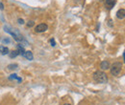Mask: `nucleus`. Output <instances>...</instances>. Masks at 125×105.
Returning <instances> with one entry per match:
<instances>
[{
  "label": "nucleus",
  "mask_w": 125,
  "mask_h": 105,
  "mask_svg": "<svg viewBox=\"0 0 125 105\" xmlns=\"http://www.w3.org/2000/svg\"><path fill=\"white\" fill-rule=\"evenodd\" d=\"M50 43H51V46H52V47H55V46H56V42H55L54 38H51V39H50Z\"/></svg>",
  "instance_id": "14"
},
{
  "label": "nucleus",
  "mask_w": 125,
  "mask_h": 105,
  "mask_svg": "<svg viewBox=\"0 0 125 105\" xmlns=\"http://www.w3.org/2000/svg\"><path fill=\"white\" fill-rule=\"evenodd\" d=\"M0 10H4V5L1 2H0Z\"/></svg>",
  "instance_id": "16"
},
{
  "label": "nucleus",
  "mask_w": 125,
  "mask_h": 105,
  "mask_svg": "<svg viewBox=\"0 0 125 105\" xmlns=\"http://www.w3.org/2000/svg\"><path fill=\"white\" fill-rule=\"evenodd\" d=\"M10 42V40L9 39H5V40H3V43L5 44V43H9Z\"/></svg>",
  "instance_id": "17"
},
{
  "label": "nucleus",
  "mask_w": 125,
  "mask_h": 105,
  "mask_svg": "<svg viewBox=\"0 0 125 105\" xmlns=\"http://www.w3.org/2000/svg\"><path fill=\"white\" fill-rule=\"evenodd\" d=\"M22 57H24L27 60H33V58H34V57H33V53H32L31 51H25Z\"/></svg>",
  "instance_id": "5"
},
{
  "label": "nucleus",
  "mask_w": 125,
  "mask_h": 105,
  "mask_svg": "<svg viewBox=\"0 0 125 105\" xmlns=\"http://www.w3.org/2000/svg\"><path fill=\"white\" fill-rule=\"evenodd\" d=\"M94 79L97 83H107L108 76L102 71H96L94 73Z\"/></svg>",
  "instance_id": "1"
},
{
  "label": "nucleus",
  "mask_w": 125,
  "mask_h": 105,
  "mask_svg": "<svg viewBox=\"0 0 125 105\" xmlns=\"http://www.w3.org/2000/svg\"><path fill=\"white\" fill-rule=\"evenodd\" d=\"M17 51L19 52V55H20V56H23V54H24V52H25L23 46L21 45V44H18V45H17Z\"/></svg>",
  "instance_id": "10"
},
{
  "label": "nucleus",
  "mask_w": 125,
  "mask_h": 105,
  "mask_svg": "<svg viewBox=\"0 0 125 105\" xmlns=\"http://www.w3.org/2000/svg\"><path fill=\"white\" fill-rule=\"evenodd\" d=\"M17 21H18V23H19V24H21V25H22V24H24V20H23L22 18H18V20H17Z\"/></svg>",
  "instance_id": "15"
},
{
  "label": "nucleus",
  "mask_w": 125,
  "mask_h": 105,
  "mask_svg": "<svg viewBox=\"0 0 125 105\" xmlns=\"http://www.w3.org/2000/svg\"><path fill=\"white\" fill-rule=\"evenodd\" d=\"M100 68H101L102 70H107V69H109V68H110L109 61H107V60L102 61V62L100 63Z\"/></svg>",
  "instance_id": "6"
},
{
  "label": "nucleus",
  "mask_w": 125,
  "mask_h": 105,
  "mask_svg": "<svg viewBox=\"0 0 125 105\" xmlns=\"http://www.w3.org/2000/svg\"><path fill=\"white\" fill-rule=\"evenodd\" d=\"M17 56H19V52L17 50H15V51H12L11 53H9V57L11 58H15Z\"/></svg>",
  "instance_id": "9"
},
{
  "label": "nucleus",
  "mask_w": 125,
  "mask_h": 105,
  "mask_svg": "<svg viewBox=\"0 0 125 105\" xmlns=\"http://www.w3.org/2000/svg\"><path fill=\"white\" fill-rule=\"evenodd\" d=\"M0 53H1V55H3V56H6V55H9V53H10V50H9V48H8V47H5V46H1V47H0Z\"/></svg>",
  "instance_id": "8"
},
{
  "label": "nucleus",
  "mask_w": 125,
  "mask_h": 105,
  "mask_svg": "<svg viewBox=\"0 0 125 105\" xmlns=\"http://www.w3.org/2000/svg\"><path fill=\"white\" fill-rule=\"evenodd\" d=\"M121 68H122V64L120 62L114 63L111 68V74L113 75H118L121 72Z\"/></svg>",
  "instance_id": "2"
},
{
  "label": "nucleus",
  "mask_w": 125,
  "mask_h": 105,
  "mask_svg": "<svg viewBox=\"0 0 125 105\" xmlns=\"http://www.w3.org/2000/svg\"><path fill=\"white\" fill-rule=\"evenodd\" d=\"M35 25V22L34 21H29L28 23H27V27H29V28H31Z\"/></svg>",
  "instance_id": "13"
},
{
  "label": "nucleus",
  "mask_w": 125,
  "mask_h": 105,
  "mask_svg": "<svg viewBox=\"0 0 125 105\" xmlns=\"http://www.w3.org/2000/svg\"><path fill=\"white\" fill-rule=\"evenodd\" d=\"M17 67H18V65H17V64H16V63L8 65V69H9V70H12V71H14V70H16V69H17Z\"/></svg>",
  "instance_id": "12"
},
{
  "label": "nucleus",
  "mask_w": 125,
  "mask_h": 105,
  "mask_svg": "<svg viewBox=\"0 0 125 105\" xmlns=\"http://www.w3.org/2000/svg\"><path fill=\"white\" fill-rule=\"evenodd\" d=\"M123 57H124V62H125V53L123 54Z\"/></svg>",
  "instance_id": "18"
},
{
  "label": "nucleus",
  "mask_w": 125,
  "mask_h": 105,
  "mask_svg": "<svg viewBox=\"0 0 125 105\" xmlns=\"http://www.w3.org/2000/svg\"><path fill=\"white\" fill-rule=\"evenodd\" d=\"M115 3H116L115 0H105V4H106L108 9H112L115 5Z\"/></svg>",
  "instance_id": "7"
},
{
  "label": "nucleus",
  "mask_w": 125,
  "mask_h": 105,
  "mask_svg": "<svg viewBox=\"0 0 125 105\" xmlns=\"http://www.w3.org/2000/svg\"><path fill=\"white\" fill-rule=\"evenodd\" d=\"M9 78H10L11 80H13V79H16L18 82H21V80H22V79H21L20 77H18V76H17L16 74H12V75L9 76Z\"/></svg>",
  "instance_id": "11"
},
{
  "label": "nucleus",
  "mask_w": 125,
  "mask_h": 105,
  "mask_svg": "<svg viewBox=\"0 0 125 105\" xmlns=\"http://www.w3.org/2000/svg\"><path fill=\"white\" fill-rule=\"evenodd\" d=\"M48 29V26L44 23H42V24H39L38 26H36L35 28V32H44L45 31H47Z\"/></svg>",
  "instance_id": "3"
},
{
  "label": "nucleus",
  "mask_w": 125,
  "mask_h": 105,
  "mask_svg": "<svg viewBox=\"0 0 125 105\" xmlns=\"http://www.w3.org/2000/svg\"><path fill=\"white\" fill-rule=\"evenodd\" d=\"M63 105H70V104H68V103H65V104H63Z\"/></svg>",
  "instance_id": "19"
},
{
  "label": "nucleus",
  "mask_w": 125,
  "mask_h": 105,
  "mask_svg": "<svg viewBox=\"0 0 125 105\" xmlns=\"http://www.w3.org/2000/svg\"><path fill=\"white\" fill-rule=\"evenodd\" d=\"M116 17L118 19H124L125 18V10L124 9H120L116 12Z\"/></svg>",
  "instance_id": "4"
}]
</instances>
